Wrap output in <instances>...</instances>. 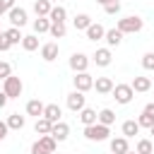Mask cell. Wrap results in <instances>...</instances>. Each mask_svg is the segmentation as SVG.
<instances>
[{"mask_svg":"<svg viewBox=\"0 0 154 154\" xmlns=\"http://www.w3.org/2000/svg\"><path fill=\"white\" fill-rule=\"evenodd\" d=\"M108 135H111V130H108V125H103V123L84 125V137H87L89 142H103V140H108Z\"/></svg>","mask_w":154,"mask_h":154,"instance_id":"6da1fadb","label":"cell"},{"mask_svg":"<svg viewBox=\"0 0 154 154\" xmlns=\"http://www.w3.org/2000/svg\"><path fill=\"white\" fill-rule=\"evenodd\" d=\"M51 2H58V0H51Z\"/></svg>","mask_w":154,"mask_h":154,"instance_id":"bcb514c9","label":"cell"},{"mask_svg":"<svg viewBox=\"0 0 154 154\" xmlns=\"http://www.w3.org/2000/svg\"><path fill=\"white\" fill-rule=\"evenodd\" d=\"M48 19H51V22H65V19H67V10H65L63 5H53Z\"/></svg>","mask_w":154,"mask_h":154,"instance_id":"cb8c5ba5","label":"cell"},{"mask_svg":"<svg viewBox=\"0 0 154 154\" xmlns=\"http://www.w3.org/2000/svg\"><path fill=\"white\" fill-rule=\"evenodd\" d=\"M96 2H99V5H108L111 0H96Z\"/></svg>","mask_w":154,"mask_h":154,"instance_id":"7bdbcfd3","label":"cell"},{"mask_svg":"<svg viewBox=\"0 0 154 154\" xmlns=\"http://www.w3.org/2000/svg\"><path fill=\"white\" fill-rule=\"evenodd\" d=\"M142 111H144V113H149V116H154V101H152V103H147Z\"/></svg>","mask_w":154,"mask_h":154,"instance_id":"b9f144b4","label":"cell"},{"mask_svg":"<svg viewBox=\"0 0 154 154\" xmlns=\"http://www.w3.org/2000/svg\"><path fill=\"white\" fill-rule=\"evenodd\" d=\"M0 31H2V29H0Z\"/></svg>","mask_w":154,"mask_h":154,"instance_id":"c3c4849f","label":"cell"},{"mask_svg":"<svg viewBox=\"0 0 154 154\" xmlns=\"http://www.w3.org/2000/svg\"><path fill=\"white\" fill-rule=\"evenodd\" d=\"M72 82H75V89H77V91H89V89H94V77H91L89 72H75Z\"/></svg>","mask_w":154,"mask_h":154,"instance_id":"5b68a950","label":"cell"},{"mask_svg":"<svg viewBox=\"0 0 154 154\" xmlns=\"http://www.w3.org/2000/svg\"><path fill=\"white\" fill-rule=\"evenodd\" d=\"M84 34H87V38H89V41H101V38L106 36V29H103L101 24H94V22H91V24H89V29H87Z\"/></svg>","mask_w":154,"mask_h":154,"instance_id":"4fadbf2b","label":"cell"},{"mask_svg":"<svg viewBox=\"0 0 154 154\" xmlns=\"http://www.w3.org/2000/svg\"><path fill=\"white\" fill-rule=\"evenodd\" d=\"M111 152H113V154H128V152H130L128 137H125V135H120V137H113V140H111Z\"/></svg>","mask_w":154,"mask_h":154,"instance_id":"8fae6325","label":"cell"},{"mask_svg":"<svg viewBox=\"0 0 154 154\" xmlns=\"http://www.w3.org/2000/svg\"><path fill=\"white\" fill-rule=\"evenodd\" d=\"M149 132H152V135H154V125H152V128H149Z\"/></svg>","mask_w":154,"mask_h":154,"instance_id":"ee69618b","label":"cell"},{"mask_svg":"<svg viewBox=\"0 0 154 154\" xmlns=\"http://www.w3.org/2000/svg\"><path fill=\"white\" fill-rule=\"evenodd\" d=\"M43 103L38 101V99H31V101H26V116H34V118H41L43 116Z\"/></svg>","mask_w":154,"mask_h":154,"instance_id":"e0dca14e","label":"cell"},{"mask_svg":"<svg viewBox=\"0 0 154 154\" xmlns=\"http://www.w3.org/2000/svg\"><path fill=\"white\" fill-rule=\"evenodd\" d=\"M51 128H53V123L46 118V116H41V118H36V125H34V130H36V135H51Z\"/></svg>","mask_w":154,"mask_h":154,"instance_id":"7402d4cb","label":"cell"},{"mask_svg":"<svg viewBox=\"0 0 154 154\" xmlns=\"http://www.w3.org/2000/svg\"><path fill=\"white\" fill-rule=\"evenodd\" d=\"M128 154H137V152H128Z\"/></svg>","mask_w":154,"mask_h":154,"instance_id":"f6af8a7d","label":"cell"},{"mask_svg":"<svg viewBox=\"0 0 154 154\" xmlns=\"http://www.w3.org/2000/svg\"><path fill=\"white\" fill-rule=\"evenodd\" d=\"M152 84H154V79H152Z\"/></svg>","mask_w":154,"mask_h":154,"instance_id":"7dc6e473","label":"cell"},{"mask_svg":"<svg viewBox=\"0 0 154 154\" xmlns=\"http://www.w3.org/2000/svg\"><path fill=\"white\" fill-rule=\"evenodd\" d=\"M91 60H94L99 67H108V65H111V60H113L111 48H96V53L91 55Z\"/></svg>","mask_w":154,"mask_h":154,"instance_id":"9c48e42d","label":"cell"},{"mask_svg":"<svg viewBox=\"0 0 154 154\" xmlns=\"http://www.w3.org/2000/svg\"><path fill=\"white\" fill-rule=\"evenodd\" d=\"M123 36H125V34H123V31H120V29L116 26V29H108L103 38H106V43H108V46H120V41H123Z\"/></svg>","mask_w":154,"mask_h":154,"instance_id":"44dd1931","label":"cell"},{"mask_svg":"<svg viewBox=\"0 0 154 154\" xmlns=\"http://www.w3.org/2000/svg\"><path fill=\"white\" fill-rule=\"evenodd\" d=\"M31 154H53V152H46V149H41V147L34 142V144H31Z\"/></svg>","mask_w":154,"mask_h":154,"instance_id":"ab89813d","label":"cell"},{"mask_svg":"<svg viewBox=\"0 0 154 154\" xmlns=\"http://www.w3.org/2000/svg\"><path fill=\"white\" fill-rule=\"evenodd\" d=\"M79 120H82L84 125H94V123H99V113H96L94 108H87V106H84V108L79 111Z\"/></svg>","mask_w":154,"mask_h":154,"instance_id":"ac0fdd59","label":"cell"},{"mask_svg":"<svg viewBox=\"0 0 154 154\" xmlns=\"http://www.w3.org/2000/svg\"><path fill=\"white\" fill-rule=\"evenodd\" d=\"M7 17H10V24H12V26H19V29H22V26L26 24V19H29V17H26V10H24V7H17V5L7 12Z\"/></svg>","mask_w":154,"mask_h":154,"instance_id":"ba28073f","label":"cell"},{"mask_svg":"<svg viewBox=\"0 0 154 154\" xmlns=\"http://www.w3.org/2000/svg\"><path fill=\"white\" fill-rule=\"evenodd\" d=\"M130 84H132V89H135V91L144 94V91H149V89H152V77H135Z\"/></svg>","mask_w":154,"mask_h":154,"instance_id":"2e32d148","label":"cell"},{"mask_svg":"<svg viewBox=\"0 0 154 154\" xmlns=\"http://www.w3.org/2000/svg\"><path fill=\"white\" fill-rule=\"evenodd\" d=\"M84 106H87V96H84V91H77V89H75V91L67 94V108H70V111L79 113Z\"/></svg>","mask_w":154,"mask_h":154,"instance_id":"8992f818","label":"cell"},{"mask_svg":"<svg viewBox=\"0 0 154 154\" xmlns=\"http://www.w3.org/2000/svg\"><path fill=\"white\" fill-rule=\"evenodd\" d=\"M89 24H91V17L89 14H75V19H72V26L77 29V31H87L89 29Z\"/></svg>","mask_w":154,"mask_h":154,"instance_id":"ffe728a7","label":"cell"},{"mask_svg":"<svg viewBox=\"0 0 154 154\" xmlns=\"http://www.w3.org/2000/svg\"><path fill=\"white\" fill-rule=\"evenodd\" d=\"M103 10H106V14H118L120 12V2L118 0H111L108 5H103Z\"/></svg>","mask_w":154,"mask_h":154,"instance_id":"e575fe53","label":"cell"},{"mask_svg":"<svg viewBox=\"0 0 154 154\" xmlns=\"http://www.w3.org/2000/svg\"><path fill=\"white\" fill-rule=\"evenodd\" d=\"M53 38H63L65 34H67V26H65V22H51V31H48Z\"/></svg>","mask_w":154,"mask_h":154,"instance_id":"484cf974","label":"cell"},{"mask_svg":"<svg viewBox=\"0 0 154 154\" xmlns=\"http://www.w3.org/2000/svg\"><path fill=\"white\" fill-rule=\"evenodd\" d=\"M142 26H144V19L137 17V14H130V17L118 19V29L123 34H137V31H142Z\"/></svg>","mask_w":154,"mask_h":154,"instance_id":"7a4b0ae2","label":"cell"},{"mask_svg":"<svg viewBox=\"0 0 154 154\" xmlns=\"http://www.w3.org/2000/svg\"><path fill=\"white\" fill-rule=\"evenodd\" d=\"M135 152H137V154H154V147H152L149 140H140L137 147H135Z\"/></svg>","mask_w":154,"mask_h":154,"instance_id":"1f68e13d","label":"cell"},{"mask_svg":"<svg viewBox=\"0 0 154 154\" xmlns=\"http://www.w3.org/2000/svg\"><path fill=\"white\" fill-rule=\"evenodd\" d=\"M22 48H24V51H29V53H31V51H36V48H38V38H36L34 34L24 36V38H22Z\"/></svg>","mask_w":154,"mask_h":154,"instance_id":"4dcf8cb0","label":"cell"},{"mask_svg":"<svg viewBox=\"0 0 154 154\" xmlns=\"http://www.w3.org/2000/svg\"><path fill=\"white\" fill-rule=\"evenodd\" d=\"M34 31L36 34H48L51 31V19L48 17H36L34 19Z\"/></svg>","mask_w":154,"mask_h":154,"instance_id":"d4e9b609","label":"cell"},{"mask_svg":"<svg viewBox=\"0 0 154 154\" xmlns=\"http://www.w3.org/2000/svg\"><path fill=\"white\" fill-rule=\"evenodd\" d=\"M99 123H103V125L111 128V125L116 123V113H113L111 108H101V111H99Z\"/></svg>","mask_w":154,"mask_h":154,"instance_id":"f1b7e54d","label":"cell"},{"mask_svg":"<svg viewBox=\"0 0 154 154\" xmlns=\"http://www.w3.org/2000/svg\"><path fill=\"white\" fill-rule=\"evenodd\" d=\"M142 67L149 70V72H154V53H144L142 55Z\"/></svg>","mask_w":154,"mask_h":154,"instance_id":"836d02e7","label":"cell"},{"mask_svg":"<svg viewBox=\"0 0 154 154\" xmlns=\"http://www.w3.org/2000/svg\"><path fill=\"white\" fill-rule=\"evenodd\" d=\"M51 10H53V2H51V0H36V2H34V12H36V17H48Z\"/></svg>","mask_w":154,"mask_h":154,"instance_id":"d6986e66","label":"cell"},{"mask_svg":"<svg viewBox=\"0 0 154 154\" xmlns=\"http://www.w3.org/2000/svg\"><path fill=\"white\" fill-rule=\"evenodd\" d=\"M10 75H12V65L5 63V60H0V79H7Z\"/></svg>","mask_w":154,"mask_h":154,"instance_id":"d590c367","label":"cell"},{"mask_svg":"<svg viewBox=\"0 0 154 154\" xmlns=\"http://www.w3.org/2000/svg\"><path fill=\"white\" fill-rule=\"evenodd\" d=\"M12 48V43H10V38L5 36V31H0V51L5 53V51H10Z\"/></svg>","mask_w":154,"mask_h":154,"instance_id":"8d00e7d4","label":"cell"},{"mask_svg":"<svg viewBox=\"0 0 154 154\" xmlns=\"http://www.w3.org/2000/svg\"><path fill=\"white\" fill-rule=\"evenodd\" d=\"M36 144H38L41 149H46V152H55V147H58V142H55L53 135H41V137L36 140Z\"/></svg>","mask_w":154,"mask_h":154,"instance_id":"603a6c76","label":"cell"},{"mask_svg":"<svg viewBox=\"0 0 154 154\" xmlns=\"http://www.w3.org/2000/svg\"><path fill=\"white\" fill-rule=\"evenodd\" d=\"M89 55H84V53H72L70 55V70L72 72H87V67H89Z\"/></svg>","mask_w":154,"mask_h":154,"instance_id":"52a82bcc","label":"cell"},{"mask_svg":"<svg viewBox=\"0 0 154 154\" xmlns=\"http://www.w3.org/2000/svg\"><path fill=\"white\" fill-rule=\"evenodd\" d=\"M5 36L10 38V43H12V46L22 43V38H24V36H22V31H19V26H10V29L5 31Z\"/></svg>","mask_w":154,"mask_h":154,"instance_id":"f546056e","label":"cell"},{"mask_svg":"<svg viewBox=\"0 0 154 154\" xmlns=\"http://www.w3.org/2000/svg\"><path fill=\"white\" fill-rule=\"evenodd\" d=\"M111 94H113V99H116L118 103H123V106H125V103H130V101H132L135 89H132V84H116Z\"/></svg>","mask_w":154,"mask_h":154,"instance_id":"277c9868","label":"cell"},{"mask_svg":"<svg viewBox=\"0 0 154 154\" xmlns=\"http://www.w3.org/2000/svg\"><path fill=\"white\" fill-rule=\"evenodd\" d=\"M24 116H19V113H10L7 116V125H10V130H22L24 128Z\"/></svg>","mask_w":154,"mask_h":154,"instance_id":"4316f807","label":"cell"},{"mask_svg":"<svg viewBox=\"0 0 154 154\" xmlns=\"http://www.w3.org/2000/svg\"><path fill=\"white\" fill-rule=\"evenodd\" d=\"M7 101H10V96H7L5 91H0V108H5V106H7Z\"/></svg>","mask_w":154,"mask_h":154,"instance_id":"60d3db41","label":"cell"},{"mask_svg":"<svg viewBox=\"0 0 154 154\" xmlns=\"http://www.w3.org/2000/svg\"><path fill=\"white\" fill-rule=\"evenodd\" d=\"M14 7V0H0V17L5 14V12H10Z\"/></svg>","mask_w":154,"mask_h":154,"instance_id":"74e56055","label":"cell"},{"mask_svg":"<svg viewBox=\"0 0 154 154\" xmlns=\"http://www.w3.org/2000/svg\"><path fill=\"white\" fill-rule=\"evenodd\" d=\"M113 87H116V84H113L111 77H96V79H94V89H96L99 94H111Z\"/></svg>","mask_w":154,"mask_h":154,"instance_id":"7c38bea8","label":"cell"},{"mask_svg":"<svg viewBox=\"0 0 154 154\" xmlns=\"http://www.w3.org/2000/svg\"><path fill=\"white\" fill-rule=\"evenodd\" d=\"M41 58L46 63H53L58 58V43H43L41 46Z\"/></svg>","mask_w":154,"mask_h":154,"instance_id":"5bb4252c","label":"cell"},{"mask_svg":"<svg viewBox=\"0 0 154 154\" xmlns=\"http://www.w3.org/2000/svg\"><path fill=\"white\" fill-rule=\"evenodd\" d=\"M7 130H10V125H7V120H0V142L7 137Z\"/></svg>","mask_w":154,"mask_h":154,"instance_id":"f35d334b","label":"cell"},{"mask_svg":"<svg viewBox=\"0 0 154 154\" xmlns=\"http://www.w3.org/2000/svg\"><path fill=\"white\" fill-rule=\"evenodd\" d=\"M51 135L55 137V142H65V140H67V135H70V125H67V123H63V120H58V123H53Z\"/></svg>","mask_w":154,"mask_h":154,"instance_id":"30bf717a","label":"cell"},{"mask_svg":"<svg viewBox=\"0 0 154 154\" xmlns=\"http://www.w3.org/2000/svg\"><path fill=\"white\" fill-rule=\"evenodd\" d=\"M43 116H46L51 123H58V120H60V116H63V108H60L58 103H46V108H43Z\"/></svg>","mask_w":154,"mask_h":154,"instance_id":"9a60e30c","label":"cell"},{"mask_svg":"<svg viewBox=\"0 0 154 154\" xmlns=\"http://www.w3.org/2000/svg\"><path fill=\"white\" fill-rule=\"evenodd\" d=\"M120 130H123V135H125V137H135V135L140 132V123H137V120H125Z\"/></svg>","mask_w":154,"mask_h":154,"instance_id":"83f0119b","label":"cell"},{"mask_svg":"<svg viewBox=\"0 0 154 154\" xmlns=\"http://www.w3.org/2000/svg\"><path fill=\"white\" fill-rule=\"evenodd\" d=\"M22 89H24V84H22L19 77L10 75L7 79H2V91H5L10 99H19V96H22Z\"/></svg>","mask_w":154,"mask_h":154,"instance_id":"3957f363","label":"cell"},{"mask_svg":"<svg viewBox=\"0 0 154 154\" xmlns=\"http://www.w3.org/2000/svg\"><path fill=\"white\" fill-rule=\"evenodd\" d=\"M137 123H140V128H152L154 125V116H149V113L142 111V116L137 118Z\"/></svg>","mask_w":154,"mask_h":154,"instance_id":"d6a6232c","label":"cell"}]
</instances>
